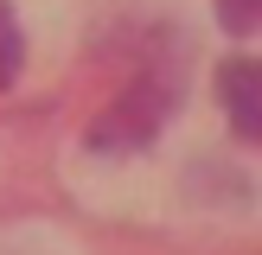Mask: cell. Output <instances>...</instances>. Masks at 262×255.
<instances>
[{
  "label": "cell",
  "mask_w": 262,
  "mask_h": 255,
  "mask_svg": "<svg viewBox=\"0 0 262 255\" xmlns=\"http://www.w3.org/2000/svg\"><path fill=\"white\" fill-rule=\"evenodd\" d=\"M179 109V58H141L128 70V83L109 96V109L90 121V153H141L166 128V115Z\"/></svg>",
  "instance_id": "6da1fadb"
},
{
  "label": "cell",
  "mask_w": 262,
  "mask_h": 255,
  "mask_svg": "<svg viewBox=\"0 0 262 255\" xmlns=\"http://www.w3.org/2000/svg\"><path fill=\"white\" fill-rule=\"evenodd\" d=\"M217 102L230 128L262 147V58H224L217 64Z\"/></svg>",
  "instance_id": "7a4b0ae2"
},
{
  "label": "cell",
  "mask_w": 262,
  "mask_h": 255,
  "mask_svg": "<svg viewBox=\"0 0 262 255\" xmlns=\"http://www.w3.org/2000/svg\"><path fill=\"white\" fill-rule=\"evenodd\" d=\"M19 64H26V38H19V19H13V7L0 0V89L19 76Z\"/></svg>",
  "instance_id": "3957f363"
},
{
  "label": "cell",
  "mask_w": 262,
  "mask_h": 255,
  "mask_svg": "<svg viewBox=\"0 0 262 255\" xmlns=\"http://www.w3.org/2000/svg\"><path fill=\"white\" fill-rule=\"evenodd\" d=\"M217 26L224 32H256L262 26V0H217Z\"/></svg>",
  "instance_id": "277c9868"
}]
</instances>
